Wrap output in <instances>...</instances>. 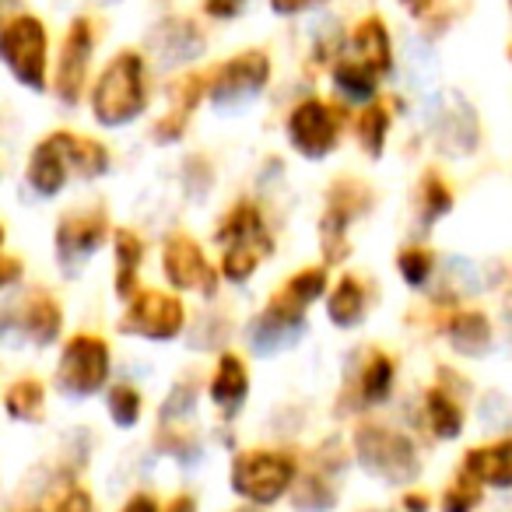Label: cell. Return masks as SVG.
<instances>
[{"mask_svg": "<svg viewBox=\"0 0 512 512\" xmlns=\"http://www.w3.org/2000/svg\"><path fill=\"white\" fill-rule=\"evenodd\" d=\"M327 285H330L327 267H302L299 274H292V278L267 299L264 313L256 316V323H249V344H253L260 355H271V351L292 344L295 337L306 330L309 306L327 292Z\"/></svg>", "mask_w": 512, "mask_h": 512, "instance_id": "obj_1", "label": "cell"}, {"mask_svg": "<svg viewBox=\"0 0 512 512\" xmlns=\"http://www.w3.org/2000/svg\"><path fill=\"white\" fill-rule=\"evenodd\" d=\"M148 64L137 50L116 53L92 88V116L102 127H127L148 109Z\"/></svg>", "mask_w": 512, "mask_h": 512, "instance_id": "obj_2", "label": "cell"}, {"mask_svg": "<svg viewBox=\"0 0 512 512\" xmlns=\"http://www.w3.org/2000/svg\"><path fill=\"white\" fill-rule=\"evenodd\" d=\"M218 242H221V274H225V281H235V285L253 278L260 271V264L274 253V239L267 232V221L253 200H239L221 218Z\"/></svg>", "mask_w": 512, "mask_h": 512, "instance_id": "obj_3", "label": "cell"}, {"mask_svg": "<svg viewBox=\"0 0 512 512\" xmlns=\"http://www.w3.org/2000/svg\"><path fill=\"white\" fill-rule=\"evenodd\" d=\"M355 456L362 463V470H369L372 477L390 484L414 481L421 474V456L414 449V442L404 432L383 425V421H365L355 428Z\"/></svg>", "mask_w": 512, "mask_h": 512, "instance_id": "obj_4", "label": "cell"}, {"mask_svg": "<svg viewBox=\"0 0 512 512\" xmlns=\"http://www.w3.org/2000/svg\"><path fill=\"white\" fill-rule=\"evenodd\" d=\"M299 481V460L285 449H246L232 463V491L249 505H274Z\"/></svg>", "mask_w": 512, "mask_h": 512, "instance_id": "obj_5", "label": "cell"}, {"mask_svg": "<svg viewBox=\"0 0 512 512\" xmlns=\"http://www.w3.org/2000/svg\"><path fill=\"white\" fill-rule=\"evenodd\" d=\"M46 50H50V39H46V25L36 15L8 18L0 32V57L29 92H46V67H50Z\"/></svg>", "mask_w": 512, "mask_h": 512, "instance_id": "obj_6", "label": "cell"}, {"mask_svg": "<svg viewBox=\"0 0 512 512\" xmlns=\"http://www.w3.org/2000/svg\"><path fill=\"white\" fill-rule=\"evenodd\" d=\"M372 207V190L362 179L341 176L337 183H330L327 190V211L320 218V249L327 264H341L348 260V228L355 218H362Z\"/></svg>", "mask_w": 512, "mask_h": 512, "instance_id": "obj_7", "label": "cell"}, {"mask_svg": "<svg viewBox=\"0 0 512 512\" xmlns=\"http://www.w3.org/2000/svg\"><path fill=\"white\" fill-rule=\"evenodd\" d=\"M109 379V344L95 334H78L64 344L57 365V390L67 397H92Z\"/></svg>", "mask_w": 512, "mask_h": 512, "instance_id": "obj_8", "label": "cell"}, {"mask_svg": "<svg viewBox=\"0 0 512 512\" xmlns=\"http://www.w3.org/2000/svg\"><path fill=\"white\" fill-rule=\"evenodd\" d=\"M341 109H334L323 99H306L288 116V141L302 158H327L341 141Z\"/></svg>", "mask_w": 512, "mask_h": 512, "instance_id": "obj_9", "label": "cell"}, {"mask_svg": "<svg viewBox=\"0 0 512 512\" xmlns=\"http://www.w3.org/2000/svg\"><path fill=\"white\" fill-rule=\"evenodd\" d=\"M186 309L169 292H141L130 299L127 313L120 320L123 334L144 337V341H176L183 334Z\"/></svg>", "mask_w": 512, "mask_h": 512, "instance_id": "obj_10", "label": "cell"}, {"mask_svg": "<svg viewBox=\"0 0 512 512\" xmlns=\"http://www.w3.org/2000/svg\"><path fill=\"white\" fill-rule=\"evenodd\" d=\"M267 81H271V60H267V53L246 50L207 74V95L218 106H232V102L264 92Z\"/></svg>", "mask_w": 512, "mask_h": 512, "instance_id": "obj_11", "label": "cell"}, {"mask_svg": "<svg viewBox=\"0 0 512 512\" xmlns=\"http://www.w3.org/2000/svg\"><path fill=\"white\" fill-rule=\"evenodd\" d=\"M92 53H95L92 18H74L64 43H60L57 78H53V88H57V95L67 106H78L81 95H85V81L88 71H92Z\"/></svg>", "mask_w": 512, "mask_h": 512, "instance_id": "obj_12", "label": "cell"}, {"mask_svg": "<svg viewBox=\"0 0 512 512\" xmlns=\"http://www.w3.org/2000/svg\"><path fill=\"white\" fill-rule=\"evenodd\" d=\"M162 271H165V278H169V285L179 288V292H200V295L218 292V274H214V267L207 264L200 242L183 232L165 239Z\"/></svg>", "mask_w": 512, "mask_h": 512, "instance_id": "obj_13", "label": "cell"}, {"mask_svg": "<svg viewBox=\"0 0 512 512\" xmlns=\"http://www.w3.org/2000/svg\"><path fill=\"white\" fill-rule=\"evenodd\" d=\"M74 172L71 165V130L43 137L29 158V186L39 197H57L67 186V176Z\"/></svg>", "mask_w": 512, "mask_h": 512, "instance_id": "obj_14", "label": "cell"}, {"mask_svg": "<svg viewBox=\"0 0 512 512\" xmlns=\"http://www.w3.org/2000/svg\"><path fill=\"white\" fill-rule=\"evenodd\" d=\"M109 239V221L102 211H71L57 225V253L60 260H88L102 242Z\"/></svg>", "mask_w": 512, "mask_h": 512, "instance_id": "obj_15", "label": "cell"}, {"mask_svg": "<svg viewBox=\"0 0 512 512\" xmlns=\"http://www.w3.org/2000/svg\"><path fill=\"white\" fill-rule=\"evenodd\" d=\"M11 323H18V330L36 344H53L60 337V327H64V313H60V302L46 288H32L11 309Z\"/></svg>", "mask_w": 512, "mask_h": 512, "instance_id": "obj_16", "label": "cell"}, {"mask_svg": "<svg viewBox=\"0 0 512 512\" xmlns=\"http://www.w3.org/2000/svg\"><path fill=\"white\" fill-rule=\"evenodd\" d=\"M207 95V74H183L179 81L169 85V99L172 106L165 109V116L155 123V137L158 141H179L190 127V116L197 113L200 99Z\"/></svg>", "mask_w": 512, "mask_h": 512, "instance_id": "obj_17", "label": "cell"}, {"mask_svg": "<svg viewBox=\"0 0 512 512\" xmlns=\"http://www.w3.org/2000/svg\"><path fill=\"white\" fill-rule=\"evenodd\" d=\"M344 57L358 60L362 67L376 71L379 78L393 71V43H390V32H386V22L379 15H369L365 22L355 25L351 32V43Z\"/></svg>", "mask_w": 512, "mask_h": 512, "instance_id": "obj_18", "label": "cell"}, {"mask_svg": "<svg viewBox=\"0 0 512 512\" xmlns=\"http://www.w3.org/2000/svg\"><path fill=\"white\" fill-rule=\"evenodd\" d=\"M484 488H512V439H498L491 446L467 449L463 467Z\"/></svg>", "mask_w": 512, "mask_h": 512, "instance_id": "obj_19", "label": "cell"}, {"mask_svg": "<svg viewBox=\"0 0 512 512\" xmlns=\"http://www.w3.org/2000/svg\"><path fill=\"white\" fill-rule=\"evenodd\" d=\"M151 50L165 60V64H186V60L204 53V32L190 22V18H169L151 32Z\"/></svg>", "mask_w": 512, "mask_h": 512, "instance_id": "obj_20", "label": "cell"}, {"mask_svg": "<svg viewBox=\"0 0 512 512\" xmlns=\"http://www.w3.org/2000/svg\"><path fill=\"white\" fill-rule=\"evenodd\" d=\"M292 502L299 512H327L337 505L334 467L323 456H313V463L299 474V481L292 488Z\"/></svg>", "mask_w": 512, "mask_h": 512, "instance_id": "obj_21", "label": "cell"}, {"mask_svg": "<svg viewBox=\"0 0 512 512\" xmlns=\"http://www.w3.org/2000/svg\"><path fill=\"white\" fill-rule=\"evenodd\" d=\"M449 348L463 358H481L491 351V323L481 309H460L446 323Z\"/></svg>", "mask_w": 512, "mask_h": 512, "instance_id": "obj_22", "label": "cell"}, {"mask_svg": "<svg viewBox=\"0 0 512 512\" xmlns=\"http://www.w3.org/2000/svg\"><path fill=\"white\" fill-rule=\"evenodd\" d=\"M249 393V372H246V362L232 351L218 358V369H214V379H211V400L218 411L225 414H235L242 407Z\"/></svg>", "mask_w": 512, "mask_h": 512, "instance_id": "obj_23", "label": "cell"}, {"mask_svg": "<svg viewBox=\"0 0 512 512\" xmlns=\"http://www.w3.org/2000/svg\"><path fill=\"white\" fill-rule=\"evenodd\" d=\"M397 365L386 351H369L355 369V400L358 404H383L393 390Z\"/></svg>", "mask_w": 512, "mask_h": 512, "instance_id": "obj_24", "label": "cell"}, {"mask_svg": "<svg viewBox=\"0 0 512 512\" xmlns=\"http://www.w3.org/2000/svg\"><path fill=\"white\" fill-rule=\"evenodd\" d=\"M113 246H116V295L130 302L134 295H141L137 292V271L144 264V242L130 228H120Z\"/></svg>", "mask_w": 512, "mask_h": 512, "instance_id": "obj_25", "label": "cell"}, {"mask_svg": "<svg viewBox=\"0 0 512 512\" xmlns=\"http://www.w3.org/2000/svg\"><path fill=\"white\" fill-rule=\"evenodd\" d=\"M425 421L439 439H456L463 432V407L449 386H432L425 393Z\"/></svg>", "mask_w": 512, "mask_h": 512, "instance_id": "obj_26", "label": "cell"}, {"mask_svg": "<svg viewBox=\"0 0 512 512\" xmlns=\"http://www.w3.org/2000/svg\"><path fill=\"white\" fill-rule=\"evenodd\" d=\"M327 313H330V323L334 327H355V323H362L365 316V288L362 281L355 278V274H344L341 281L334 285V292H330V302H327Z\"/></svg>", "mask_w": 512, "mask_h": 512, "instance_id": "obj_27", "label": "cell"}, {"mask_svg": "<svg viewBox=\"0 0 512 512\" xmlns=\"http://www.w3.org/2000/svg\"><path fill=\"white\" fill-rule=\"evenodd\" d=\"M481 141V127H477V116L467 106L460 113H446L439 116V148L442 151H456V155H467L477 148Z\"/></svg>", "mask_w": 512, "mask_h": 512, "instance_id": "obj_28", "label": "cell"}, {"mask_svg": "<svg viewBox=\"0 0 512 512\" xmlns=\"http://www.w3.org/2000/svg\"><path fill=\"white\" fill-rule=\"evenodd\" d=\"M4 407H8L11 418L18 421H43L46 414V390L39 379L25 376V379H15L4 393Z\"/></svg>", "mask_w": 512, "mask_h": 512, "instance_id": "obj_29", "label": "cell"}, {"mask_svg": "<svg viewBox=\"0 0 512 512\" xmlns=\"http://www.w3.org/2000/svg\"><path fill=\"white\" fill-rule=\"evenodd\" d=\"M393 127V116H390V106L383 102H369V106L358 113L355 120V134H358V144L369 158H379L383 155V144H386V134Z\"/></svg>", "mask_w": 512, "mask_h": 512, "instance_id": "obj_30", "label": "cell"}, {"mask_svg": "<svg viewBox=\"0 0 512 512\" xmlns=\"http://www.w3.org/2000/svg\"><path fill=\"white\" fill-rule=\"evenodd\" d=\"M334 81L348 99H358V102H369L376 99V88H379V74L362 67L358 60L351 57H337L334 64Z\"/></svg>", "mask_w": 512, "mask_h": 512, "instance_id": "obj_31", "label": "cell"}, {"mask_svg": "<svg viewBox=\"0 0 512 512\" xmlns=\"http://www.w3.org/2000/svg\"><path fill=\"white\" fill-rule=\"evenodd\" d=\"M71 165L78 176L85 179H99L106 176L109 169V151L102 141H95V137H78L71 134Z\"/></svg>", "mask_w": 512, "mask_h": 512, "instance_id": "obj_32", "label": "cell"}, {"mask_svg": "<svg viewBox=\"0 0 512 512\" xmlns=\"http://www.w3.org/2000/svg\"><path fill=\"white\" fill-rule=\"evenodd\" d=\"M449 211H453V190L442 183L439 172H428L421 183V218H425V225H432Z\"/></svg>", "mask_w": 512, "mask_h": 512, "instance_id": "obj_33", "label": "cell"}, {"mask_svg": "<svg viewBox=\"0 0 512 512\" xmlns=\"http://www.w3.org/2000/svg\"><path fill=\"white\" fill-rule=\"evenodd\" d=\"M106 407H109V418H113L120 428H134L137 418H141V411H144V397L134 390V386L120 383V386L109 390Z\"/></svg>", "mask_w": 512, "mask_h": 512, "instance_id": "obj_34", "label": "cell"}, {"mask_svg": "<svg viewBox=\"0 0 512 512\" xmlns=\"http://www.w3.org/2000/svg\"><path fill=\"white\" fill-rule=\"evenodd\" d=\"M432 267H435L432 249H425V246H404V249H400V256H397V271H400V278H404L411 288H421V285H425L428 274H432Z\"/></svg>", "mask_w": 512, "mask_h": 512, "instance_id": "obj_35", "label": "cell"}, {"mask_svg": "<svg viewBox=\"0 0 512 512\" xmlns=\"http://www.w3.org/2000/svg\"><path fill=\"white\" fill-rule=\"evenodd\" d=\"M481 488L484 484H477L467 470H460L456 481L446 488V495H442V512H474L481 505Z\"/></svg>", "mask_w": 512, "mask_h": 512, "instance_id": "obj_36", "label": "cell"}, {"mask_svg": "<svg viewBox=\"0 0 512 512\" xmlns=\"http://www.w3.org/2000/svg\"><path fill=\"white\" fill-rule=\"evenodd\" d=\"M53 512H95V502L85 488H67L64 495L57 498Z\"/></svg>", "mask_w": 512, "mask_h": 512, "instance_id": "obj_37", "label": "cell"}, {"mask_svg": "<svg viewBox=\"0 0 512 512\" xmlns=\"http://www.w3.org/2000/svg\"><path fill=\"white\" fill-rule=\"evenodd\" d=\"M246 8V0H204V11L211 18H235Z\"/></svg>", "mask_w": 512, "mask_h": 512, "instance_id": "obj_38", "label": "cell"}, {"mask_svg": "<svg viewBox=\"0 0 512 512\" xmlns=\"http://www.w3.org/2000/svg\"><path fill=\"white\" fill-rule=\"evenodd\" d=\"M327 0H271V11L274 15H302L309 8H320Z\"/></svg>", "mask_w": 512, "mask_h": 512, "instance_id": "obj_39", "label": "cell"}, {"mask_svg": "<svg viewBox=\"0 0 512 512\" xmlns=\"http://www.w3.org/2000/svg\"><path fill=\"white\" fill-rule=\"evenodd\" d=\"M120 512H165V509L151 495H130Z\"/></svg>", "mask_w": 512, "mask_h": 512, "instance_id": "obj_40", "label": "cell"}, {"mask_svg": "<svg viewBox=\"0 0 512 512\" xmlns=\"http://www.w3.org/2000/svg\"><path fill=\"white\" fill-rule=\"evenodd\" d=\"M18 274H22V264H18V256H4V264H0V285L11 288L18 281Z\"/></svg>", "mask_w": 512, "mask_h": 512, "instance_id": "obj_41", "label": "cell"}, {"mask_svg": "<svg viewBox=\"0 0 512 512\" xmlns=\"http://www.w3.org/2000/svg\"><path fill=\"white\" fill-rule=\"evenodd\" d=\"M400 505H404L407 512H428V495L425 491H407Z\"/></svg>", "mask_w": 512, "mask_h": 512, "instance_id": "obj_42", "label": "cell"}, {"mask_svg": "<svg viewBox=\"0 0 512 512\" xmlns=\"http://www.w3.org/2000/svg\"><path fill=\"white\" fill-rule=\"evenodd\" d=\"M400 4H404L414 18H425L428 11H435V4H439V0H400Z\"/></svg>", "mask_w": 512, "mask_h": 512, "instance_id": "obj_43", "label": "cell"}, {"mask_svg": "<svg viewBox=\"0 0 512 512\" xmlns=\"http://www.w3.org/2000/svg\"><path fill=\"white\" fill-rule=\"evenodd\" d=\"M165 512H197V502H193L190 495H176L169 505H165Z\"/></svg>", "mask_w": 512, "mask_h": 512, "instance_id": "obj_44", "label": "cell"}, {"mask_svg": "<svg viewBox=\"0 0 512 512\" xmlns=\"http://www.w3.org/2000/svg\"><path fill=\"white\" fill-rule=\"evenodd\" d=\"M365 512H393V509H365Z\"/></svg>", "mask_w": 512, "mask_h": 512, "instance_id": "obj_45", "label": "cell"}, {"mask_svg": "<svg viewBox=\"0 0 512 512\" xmlns=\"http://www.w3.org/2000/svg\"><path fill=\"white\" fill-rule=\"evenodd\" d=\"M18 512H36V509H18Z\"/></svg>", "mask_w": 512, "mask_h": 512, "instance_id": "obj_46", "label": "cell"}, {"mask_svg": "<svg viewBox=\"0 0 512 512\" xmlns=\"http://www.w3.org/2000/svg\"><path fill=\"white\" fill-rule=\"evenodd\" d=\"M509 60H512V46H509Z\"/></svg>", "mask_w": 512, "mask_h": 512, "instance_id": "obj_47", "label": "cell"}, {"mask_svg": "<svg viewBox=\"0 0 512 512\" xmlns=\"http://www.w3.org/2000/svg\"><path fill=\"white\" fill-rule=\"evenodd\" d=\"M239 512H253V509H239Z\"/></svg>", "mask_w": 512, "mask_h": 512, "instance_id": "obj_48", "label": "cell"}, {"mask_svg": "<svg viewBox=\"0 0 512 512\" xmlns=\"http://www.w3.org/2000/svg\"><path fill=\"white\" fill-rule=\"evenodd\" d=\"M8 4H11V0H8Z\"/></svg>", "mask_w": 512, "mask_h": 512, "instance_id": "obj_49", "label": "cell"}, {"mask_svg": "<svg viewBox=\"0 0 512 512\" xmlns=\"http://www.w3.org/2000/svg\"><path fill=\"white\" fill-rule=\"evenodd\" d=\"M509 4H512V0H509Z\"/></svg>", "mask_w": 512, "mask_h": 512, "instance_id": "obj_50", "label": "cell"}, {"mask_svg": "<svg viewBox=\"0 0 512 512\" xmlns=\"http://www.w3.org/2000/svg\"><path fill=\"white\" fill-rule=\"evenodd\" d=\"M509 512H512V509H509Z\"/></svg>", "mask_w": 512, "mask_h": 512, "instance_id": "obj_51", "label": "cell"}]
</instances>
